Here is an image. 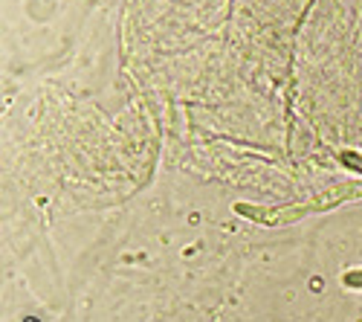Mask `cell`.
<instances>
[{
  "label": "cell",
  "mask_w": 362,
  "mask_h": 322,
  "mask_svg": "<svg viewBox=\"0 0 362 322\" xmlns=\"http://www.w3.org/2000/svg\"><path fill=\"white\" fill-rule=\"evenodd\" d=\"M342 284L348 290H362V268H348L342 273Z\"/></svg>",
  "instance_id": "7a4b0ae2"
},
{
  "label": "cell",
  "mask_w": 362,
  "mask_h": 322,
  "mask_svg": "<svg viewBox=\"0 0 362 322\" xmlns=\"http://www.w3.org/2000/svg\"><path fill=\"white\" fill-rule=\"evenodd\" d=\"M339 163H342L348 171L362 174V151H351V149H345V151H339Z\"/></svg>",
  "instance_id": "6da1fadb"
}]
</instances>
